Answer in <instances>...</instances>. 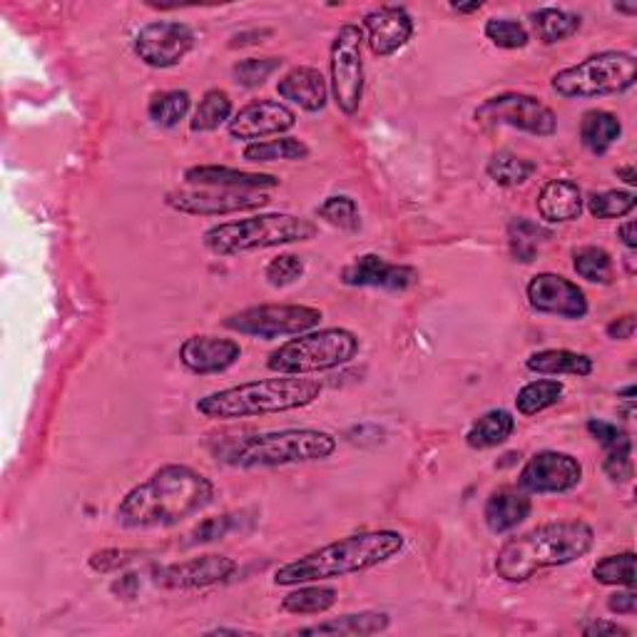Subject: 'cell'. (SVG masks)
Instances as JSON below:
<instances>
[{
	"label": "cell",
	"instance_id": "obj_1",
	"mask_svg": "<svg viewBox=\"0 0 637 637\" xmlns=\"http://www.w3.org/2000/svg\"><path fill=\"white\" fill-rule=\"evenodd\" d=\"M214 483L187 463H165L133 485L115 509V523L125 530L175 528L208 509Z\"/></svg>",
	"mask_w": 637,
	"mask_h": 637
},
{
	"label": "cell",
	"instance_id": "obj_2",
	"mask_svg": "<svg viewBox=\"0 0 637 637\" xmlns=\"http://www.w3.org/2000/svg\"><path fill=\"white\" fill-rule=\"evenodd\" d=\"M406 546V538L399 530H364L354 536L306 552L302 558L289 560L275 570V585L294 588L304 583H326V580L367 573L396 558Z\"/></svg>",
	"mask_w": 637,
	"mask_h": 637
},
{
	"label": "cell",
	"instance_id": "obj_3",
	"mask_svg": "<svg viewBox=\"0 0 637 637\" xmlns=\"http://www.w3.org/2000/svg\"><path fill=\"white\" fill-rule=\"evenodd\" d=\"M595 548V530L585 521H550L509 538L495 556V575L505 583H528L543 570L563 568Z\"/></svg>",
	"mask_w": 637,
	"mask_h": 637
},
{
	"label": "cell",
	"instance_id": "obj_4",
	"mask_svg": "<svg viewBox=\"0 0 637 637\" xmlns=\"http://www.w3.org/2000/svg\"><path fill=\"white\" fill-rule=\"evenodd\" d=\"M336 448H339V442L329 431L282 428L265 431V434L220 438L210 446V454L222 466L239 468V471H257V468L326 461L336 454Z\"/></svg>",
	"mask_w": 637,
	"mask_h": 637
},
{
	"label": "cell",
	"instance_id": "obj_5",
	"mask_svg": "<svg viewBox=\"0 0 637 637\" xmlns=\"http://www.w3.org/2000/svg\"><path fill=\"white\" fill-rule=\"evenodd\" d=\"M322 381L306 377H277L255 379L212 391L197 399L194 411L210 421H242L271 414H287L312 406L322 396Z\"/></svg>",
	"mask_w": 637,
	"mask_h": 637
},
{
	"label": "cell",
	"instance_id": "obj_6",
	"mask_svg": "<svg viewBox=\"0 0 637 637\" xmlns=\"http://www.w3.org/2000/svg\"><path fill=\"white\" fill-rule=\"evenodd\" d=\"M316 237V224L289 212L249 214L242 220L212 224L202 234V245L214 257H239L249 252L277 249L287 245H302Z\"/></svg>",
	"mask_w": 637,
	"mask_h": 637
},
{
	"label": "cell",
	"instance_id": "obj_7",
	"mask_svg": "<svg viewBox=\"0 0 637 637\" xmlns=\"http://www.w3.org/2000/svg\"><path fill=\"white\" fill-rule=\"evenodd\" d=\"M361 342L351 329L329 326L292 336L267 356V369L282 377H312L351 364L359 356Z\"/></svg>",
	"mask_w": 637,
	"mask_h": 637
},
{
	"label": "cell",
	"instance_id": "obj_8",
	"mask_svg": "<svg viewBox=\"0 0 637 637\" xmlns=\"http://www.w3.org/2000/svg\"><path fill=\"white\" fill-rule=\"evenodd\" d=\"M637 82V60L633 53L603 51L552 75L550 88L563 100H593L623 96Z\"/></svg>",
	"mask_w": 637,
	"mask_h": 637
},
{
	"label": "cell",
	"instance_id": "obj_9",
	"mask_svg": "<svg viewBox=\"0 0 637 637\" xmlns=\"http://www.w3.org/2000/svg\"><path fill=\"white\" fill-rule=\"evenodd\" d=\"M322 318V309L312 304H257L222 318V326L249 339L277 342L318 329Z\"/></svg>",
	"mask_w": 637,
	"mask_h": 637
},
{
	"label": "cell",
	"instance_id": "obj_10",
	"mask_svg": "<svg viewBox=\"0 0 637 637\" xmlns=\"http://www.w3.org/2000/svg\"><path fill=\"white\" fill-rule=\"evenodd\" d=\"M364 45L361 25L346 23L336 31L329 48V96L344 115H356L364 100Z\"/></svg>",
	"mask_w": 637,
	"mask_h": 637
},
{
	"label": "cell",
	"instance_id": "obj_11",
	"mask_svg": "<svg viewBox=\"0 0 637 637\" xmlns=\"http://www.w3.org/2000/svg\"><path fill=\"white\" fill-rule=\"evenodd\" d=\"M476 123L503 125L533 137H552L558 133V115L546 102L526 92H501L476 108Z\"/></svg>",
	"mask_w": 637,
	"mask_h": 637
},
{
	"label": "cell",
	"instance_id": "obj_12",
	"mask_svg": "<svg viewBox=\"0 0 637 637\" xmlns=\"http://www.w3.org/2000/svg\"><path fill=\"white\" fill-rule=\"evenodd\" d=\"M194 31L180 21L145 23L133 37L137 60L153 70L177 68L194 48Z\"/></svg>",
	"mask_w": 637,
	"mask_h": 637
},
{
	"label": "cell",
	"instance_id": "obj_13",
	"mask_svg": "<svg viewBox=\"0 0 637 637\" xmlns=\"http://www.w3.org/2000/svg\"><path fill=\"white\" fill-rule=\"evenodd\" d=\"M583 483V463L573 454L546 451L533 454L518 473V489L528 495H563Z\"/></svg>",
	"mask_w": 637,
	"mask_h": 637
},
{
	"label": "cell",
	"instance_id": "obj_14",
	"mask_svg": "<svg viewBox=\"0 0 637 637\" xmlns=\"http://www.w3.org/2000/svg\"><path fill=\"white\" fill-rule=\"evenodd\" d=\"M237 560L222 552H204V556L175 560V563L153 566L149 578L157 588L165 590H204L222 585L237 573Z\"/></svg>",
	"mask_w": 637,
	"mask_h": 637
},
{
	"label": "cell",
	"instance_id": "obj_15",
	"mask_svg": "<svg viewBox=\"0 0 637 637\" xmlns=\"http://www.w3.org/2000/svg\"><path fill=\"white\" fill-rule=\"evenodd\" d=\"M167 208L190 214V217H227V214L255 212L269 204L265 192H237L200 187V190H177L167 194Z\"/></svg>",
	"mask_w": 637,
	"mask_h": 637
},
{
	"label": "cell",
	"instance_id": "obj_16",
	"mask_svg": "<svg viewBox=\"0 0 637 637\" xmlns=\"http://www.w3.org/2000/svg\"><path fill=\"white\" fill-rule=\"evenodd\" d=\"M526 299L533 312L558 316L566 322H580L590 312L588 294L573 279H566L556 271H538L526 284Z\"/></svg>",
	"mask_w": 637,
	"mask_h": 637
},
{
	"label": "cell",
	"instance_id": "obj_17",
	"mask_svg": "<svg viewBox=\"0 0 637 637\" xmlns=\"http://www.w3.org/2000/svg\"><path fill=\"white\" fill-rule=\"evenodd\" d=\"M416 23L406 5H377L361 18V33L373 58H391L414 37Z\"/></svg>",
	"mask_w": 637,
	"mask_h": 637
},
{
	"label": "cell",
	"instance_id": "obj_18",
	"mask_svg": "<svg viewBox=\"0 0 637 637\" xmlns=\"http://www.w3.org/2000/svg\"><path fill=\"white\" fill-rule=\"evenodd\" d=\"M297 125V112L279 100H252L234 112L227 123L230 135L242 143H259L267 137H282Z\"/></svg>",
	"mask_w": 637,
	"mask_h": 637
},
{
	"label": "cell",
	"instance_id": "obj_19",
	"mask_svg": "<svg viewBox=\"0 0 637 637\" xmlns=\"http://www.w3.org/2000/svg\"><path fill=\"white\" fill-rule=\"evenodd\" d=\"M180 364L194 377H217L230 371L242 359V344L237 339L214 334L187 336L180 344Z\"/></svg>",
	"mask_w": 637,
	"mask_h": 637
},
{
	"label": "cell",
	"instance_id": "obj_20",
	"mask_svg": "<svg viewBox=\"0 0 637 637\" xmlns=\"http://www.w3.org/2000/svg\"><path fill=\"white\" fill-rule=\"evenodd\" d=\"M342 284L354 289H387L406 292L418 282V271L411 265H391L379 255H361L342 269Z\"/></svg>",
	"mask_w": 637,
	"mask_h": 637
},
{
	"label": "cell",
	"instance_id": "obj_21",
	"mask_svg": "<svg viewBox=\"0 0 637 637\" xmlns=\"http://www.w3.org/2000/svg\"><path fill=\"white\" fill-rule=\"evenodd\" d=\"M277 96L284 105H294L304 112H322L329 102V80L312 65H297L277 80Z\"/></svg>",
	"mask_w": 637,
	"mask_h": 637
},
{
	"label": "cell",
	"instance_id": "obj_22",
	"mask_svg": "<svg viewBox=\"0 0 637 637\" xmlns=\"http://www.w3.org/2000/svg\"><path fill=\"white\" fill-rule=\"evenodd\" d=\"M185 182L197 187H217V190H237V192H265L279 187V177L269 172H249L237 170L227 165H194L185 170Z\"/></svg>",
	"mask_w": 637,
	"mask_h": 637
},
{
	"label": "cell",
	"instance_id": "obj_23",
	"mask_svg": "<svg viewBox=\"0 0 637 637\" xmlns=\"http://www.w3.org/2000/svg\"><path fill=\"white\" fill-rule=\"evenodd\" d=\"M533 513V501L521 489H499L489 495L483 505V521L493 536H505L526 523Z\"/></svg>",
	"mask_w": 637,
	"mask_h": 637
},
{
	"label": "cell",
	"instance_id": "obj_24",
	"mask_svg": "<svg viewBox=\"0 0 637 637\" xmlns=\"http://www.w3.org/2000/svg\"><path fill=\"white\" fill-rule=\"evenodd\" d=\"M536 208L543 222L568 224L583 217L585 197L573 180H550L538 192Z\"/></svg>",
	"mask_w": 637,
	"mask_h": 637
},
{
	"label": "cell",
	"instance_id": "obj_25",
	"mask_svg": "<svg viewBox=\"0 0 637 637\" xmlns=\"http://www.w3.org/2000/svg\"><path fill=\"white\" fill-rule=\"evenodd\" d=\"M391 627V615L379 611H364L349 613L339 617H329V621L306 625L294 630L297 635H346V637H367L381 635Z\"/></svg>",
	"mask_w": 637,
	"mask_h": 637
},
{
	"label": "cell",
	"instance_id": "obj_26",
	"mask_svg": "<svg viewBox=\"0 0 637 637\" xmlns=\"http://www.w3.org/2000/svg\"><path fill=\"white\" fill-rule=\"evenodd\" d=\"M526 369L538 377H578L585 379L595 371L593 356L570 349H540L526 359Z\"/></svg>",
	"mask_w": 637,
	"mask_h": 637
},
{
	"label": "cell",
	"instance_id": "obj_27",
	"mask_svg": "<svg viewBox=\"0 0 637 637\" xmlns=\"http://www.w3.org/2000/svg\"><path fill=\"white\" fill-rule=\"evenodd\" d=\"M515 434V416L505 409H491L478 416L466 431V446L473 451H491L503 446Z\"/></svg>",
	"mask_w": 637,
	"mask_h": 637
},
{
	"label": "cell",
	"instance_id": "obj_28",
	"mask_svg": "<svg viewBox=\"0 0 637 637\" xmlns=\"http://www.w3.org/2000/svg\"><path fill=\"white\" fill-rule=\"evenodd\" d=\"M623 137V120L611 110H588L580 118V143L593 155H605Z\"/></svg>",
	"mask_w": 637,
	"mask_h": 637
},
{
	"label": "cell",
	"instance_id": "obj_29",
	"mask_svg": "<svg viewBox=\"0 0 637 637\" xmlns=\"http://www.w3.org/2000/svg\"><path fill=\"white\" fill-rule=\"evenodd\" d=\"M312 155V149L299 137H275V139H259V143H249L242 149V157L252 165H269V163H302Z\"/></svg>",
	"mask_w": 637,
	"mask_h": 637
},
{
	"label": "cell",
	"instance_id": "obj_30",
	"mask_svg": "<svg viewBox=\"0 0 637 637\" xmlns=\"http://www.w3.org/2000/svg\"><path fill=\"white\" fill-rule=\"evenodd\" d=\"M339 603V593L332 585H322V583H304V585H294V590L282 597V611L289 615H324L329 613L332 607Z\"/></svg>",
	"mask_w": 637,
	"mask_h": 637
},
{
	"label": "cell",
	"instance_id": "obj_31",
	"mask_svg": "<svg viewBox=\"0 0 637 637\" xmlns=\"http://www.w3.org/2000/svg\"><path fill=\"white\" fill-rule=\"evenodd\" d=\"M530 25L543 45H556L573 37L580 31V25H583V18L566 11V8L548 5L530 13Z\"/></svg>",
	"mask_w": 637,
	"mask_h": 637
},
{
	"label": "cell",
	"instance_id": "obj_32",
	"mask_svg": "<svg viewBox=\"0 0 637 637\" xmlns=\"http://www.w3.org/2000/svg\"><path fill=\"white\" fill-rule=\"evenodd\" d=\"M552 237L550 230L543 227L540 222L528 217H513L509 222V249L511 257L521 265H530L538 259L540 247Z\"/></svg>",
	"mask_w": 637,
	"mask_h": 637
},
{
	"label": "cell",
	"instance_id": "obj_33",
	"mask_svg": "<svg viewBox=\"0 0 637 637\" xmlns=\"http://www.w3.org/2000/svg\"><path fill=\"white\" fill-rule=\"evenodd\" d=\"M234 115V102L227 90L212 88L202 96V100L197 102V108L192 112L190 130L192 133H214L222 125H227Z\"/></svg>",
	"mask_w": 637,
	"mask_h": 637
},
{
	"label": "cell",
	"instance_id": "obj_34",
	"mask_svg": "<svg viewBox=\"0 0 637 637\" xmlns=\"http://www.w3.org/2000/svg\"><path fill=\"white\" fill-rule=\"evenodd\" d=\"M566 393V383L558 379H533L515 393V411L521 416H538L543 411L560 404Z\"/></svg>",
	"mask_w": 637,
	"mask_h": 637
},
{
	"label": "cell",
	"instance_id": "obj_35",
	"mask_svg": "<svg viewBox=\"0 0 637 637\" xmlns=\"http://www.w3.org/2000/svg\"><path fill=\"white\" fill-rule=\"evenodd\" d=\"M192 110V96L187 90H163L155 92L147 102V118L155 127L172 130L187 120Z\"/></svg>",
	"mask_w": 637,
	"mask_h": 637
},
{
	"label": "cell",
	"instance_id": "obj_36",
	"mask_svg": "<svg viewBox=\"0 0 637 637\" xmlns=\"http://www.w3.org/2000/svg\"><path fill=\"white\" fill-rule=\"evenodd\" d=\"M538 165L533 163L528 157H521L511 153V149H501V153H495L489 165H485V175H489V180L499 187H518V185H526L533 175H536Z\"/></svg>",
	"mask_w": 637,
	"mask_h": 637
},
{
	"label": "cell",
	"instance_id": "obj_37",
	"mask_svg": "<svg viewBox=\"0 0 637 637\" xmlns=\"http://www.w3.org/2000/svg\"><path fill=\"white\" fill-rule=\"evenodd\" d=\"M573 269L580 279L590 284H613L615 261L611 252L595 245L573 249Z\"/></svg>",
	"mask_w": 637,
	"mask_h": 637
},
{
	"label": "cell",
	"instance_id": "obj_38",
	"mask_svg": "<svg viewBox=\"0 0 637 637\" xmlns=\"http://www.w3.org/2000/svg\"><path fill=\"white\" fill-rule=\"evenodd\" d=\"M635 550H623L605 556L593 566L595 583L611 588H635Z\"/></svg>",
	"mask_w": 637,
	"mask_h": 637
},
{
	"label": "cell",
	"instance_id": "obj_39",
	"mask_svg": "<svg viewBox=\"0 0 637 637\" xmlns=\"http://www.w3.org/2000/svg\"><path fill=\"white\" fill-rule=\"evenodd\" d=\"M637 208V197L635 192L627 190H605V192H593L588 194L585 210L590 212V217L595 220H623L627 214H633Z\"/></svg>",
	"mask_w": 637,
	"mask_h": 637
},
{
	"label": "cell",
	"instance_id": "obj_40",
	"mask_svg": "<svg viewBox=\"0 0 637 637\" xmlns=\"http://www.w3.org/2000/svg\"><path fill=\"white\" fill-rule=\"evenodd\" d=\"M316 217L344 232H356L361 227L359 204H356V200L349 194L326 197V200L316 208Z\"/></svg>",
	"mask_w": 637,
	"mask_h": 637
},
{
	"label": "cell",
	"instance_id": "obj_41",
	"mask_svg": "<svg viewBox=\"0 0 637 637\" xmlns=\"http://www.w3.org/2000/svg\"><path fill=\"white\" fill-rule=\"evenodd\" d=\"M284 58H277V55H269V58H245L232 65V78L239 88L255 90L261 88L271 78V75L282 70Z\"/></svg>",
	"mask_w": 637,
	"mask_h": 637
},
{
	"label": "cell",
	"instance_id": "obj_42",
	"mask_svg": "<svg viewBox=\"0 0 637 637\" xmlns=\"http://www.w3.org/2000/svg\"><path fill=\"white\" fill-rule=\"evenodd\" d=\"M483 35L501 51H523L530 43L528 27L513 18H491L483 25Z\"/></svg>",
	"mask_w": 637,
	"mask_h": 637
},
{
	"label": "cell",
	"instance_id": "obj_43",
	"mask_svg": "<svg viewBox=\"0 0 637 637\" xmlns=\"http://www.w3.org/2000/svg\"><path fill=\"white\" fill-rule=\"evenodd\" d=\"M239 528H242V515H234V513L212 515V518H204L202 523H197V526L190 530V536H187L185 546H208V543L224 540Z\"/></svg>",
	"mask_w": 637,
	"mask_h": 637
},
{
	"label": "cell",
	"instance_id": "obj_44",
	"mask_svg": "<svg viewBox=\"0 0 637 637\" xmlns=\"http://www.w3.org/2000/svg\"><path fill=\"white\" fill-rule=\"evenodd\" d=\"M304 271H306V265H304L302 257L294 255V252H282V255H277L275 259L267 261L265 279H267L269 287L287 289V287L297 284L299 279L304 277Z\"/></svg>",
	"mask_w": 637,
	"mask_h": 637
},
{
	"label": "cell",
	"instance_id": "obj_45",
	"mask_svg": "<svg viewBox=\"0 0 637 637\" xmlns=\"http://www.w3.org/2000/svg\"><path fill=\"white\" fill-rule=\"evenodd\" d=\"M143 556L139 550H127V548H102L96 550L92 556L88 558V566L92 573H102V575H110V573H120V570H125L130 563H135V560Z\"/></svg>",
	"mask_w": 637,
	"mask_h": 637
},
{
	"label": "cell",
	"instance_id": "obj_46",
	"mask_svg": "<svg viewBox=\"0 0 637 637\" xmlns=\"http://www.w3.org/2000/svg\"><path fill=\"white\" fill-rule=\"evenodd\" d=\"M603 473L611 478L613 483H627L633 478V442L617 444L613 448H605L603 458Z\"/></svg>",
	"mask_w": 637,
	"mask_h": 637
},
{
	"label": "cell",
	"instance_id": "obj_47",
	"mask_svg": "<svg viewBox=\"0 0 637 637\" xmlns=\"http://www.w3.org/2000/svg\"><path fill=\"white\" fill-rule=\"evenodd\" d=\"M585 428H588V434L593 436L603 448H613V446L623 444V442H627V438H630L627 436V431L611 424V421H601V418H590Z\"/></svg>",
	"mask_w": 637,
	"mask_h": 637
},
{
	"label": "cell",
	"instance_id": "obj_48",
	"mask_svg": "<svg viewBox=\"0 0 637 637\" xmlns=\"http://www.w3.org/2000/svg\"><path fill=\"white\" fill-rule=\"evenodd\" d=\"M607 611L613 615H637V593L635 588L617 590L611 597H607Z\"/></svg>",
	"mask_w": 637,
	"mask_h": 637
},
{
	"label": "cell",
	"instance_id": "obj_49",
	"mask_svg": "<svg viewBox=\"0 0 637 637\" xmlns=\"http://www.w3.org/2000/svg\"><path fill=\"white\" fill-rule=\"evenodd\" d=\"M635 329H637L635 314H623L605 326V334H607V339H613V342H630L635 336Z\"/></svg>",
	"mask_w": 637,
	"mask_h": 637
},
{
	"label": "cell",
	"instance_id": "obj_50",
	"mask_svg": "<svg viewBox=\"0 0 637 637\" xmlns=\"http://www.w3.org/2000/svg\"><path fill=\"white\" fill-rule=\"evenodd\" d=\"M139 590V575L137 573H123L120 578L112 580L110 593L123 597V601H133Z\"/></svg>",
	"mask_w": 637,
	"mask_h": 637
},
{
	"label": "cell",
	"instance_id": "obj_51",
	"mask_svg": "<svg viewBox=\"0 0 637 637\" xmlns=\"http://www.w3.org/2000/svg\"><path fill=\"white\" fill-rule=\"evenodd\" d=\"M583 635L585 637H603V635H621V637H627L630 635V630L623 625H617V623H611V621H593V623H588L583 627Z\"/></svg>",
	"mask_w": 637,
	"mask_h": 637
},
{
	"label": "cell",
	"instance_id": "obj_52",
	"mask_svg": "<svg viewBox=\"0 0 637 637\" xmlns=\"http://www.w3.org/2000/svg\"><path fill=\"white\" fill-rule=\"evenodd\" d=\"M617 239L623 242L627 249H637V227H635V220H625L621 227H617Z\"/></svg>",
	"mask_w": 637,
	"mask_h": 637
},
{
	"label": "cell",
	"instance_id": "obj_53",
	"mask_svg": "<svg viewBox=\"0 0 637 637\" xmlns=\"http://www.w3.org/2000/svg\"><path fill=\"white\" fill-rule=\"evenodd\" d=\"M269 35V31H252V33H239L232 37V48H245V45H257L255 41L261 43V37Z\"/></svg>",
	"mask_w": 637,
	"mask_h": 637
},
{
	"label": "cell",
	"instance_id": "obj_54",
	"mask_svg": "<svg viewBox=\"0 0 637 637\" xmlns=\"http://www.w3.org/2000/svg\"><path fill=\"white\" fill-rule=\"evenodd\" d=\"M615 175L621 177V180L625 182V185H630V187H635L637 185V170L633 165H625V167H617L615 170Z\"/></svg>",
	"mask_w": 637,
	"mask_h": 637
},
{
	"label": "cell",
	"instance_id": "obj_55",
	"mask_svg": "<svg viewBox=\"0 0 637 637\" xmlns=\"http://www.w3.org/2000/svg\"><path fill=\"white\" fill-rule=\"evenodd\" d=\"M208 635H252L249 630H242V627H212Z\"/></svg>",
	"mask_w": 637,
	"mask_h": 637
},
{
	"label": "cell",
	"instance_id": "obj_56",
	"mask_svg": "<svg viewBox=\"0 0 637 637\" xmlns=\"http://www.w3.org/2000/svg\"><path fill=\"white\" fill-rule=\"evenodd\" d=\"M483 8V3H471V5H451L454 13H461V15H471L478 13Z\"/></svg>",
	"mask_w": 637,
	"mask_h": 637
},
{
	"label": "cell",
	"instance_id": "obj_57",
	"mask_svg": "<svg viewBox=\"0 0 637 637\" xmlns=\"http://www.w3.org/2000/svg\"><path fill=\"white\" fill-rule=\"evenodd\" d=\"M617 13H625V15H637V8L635 5H623V3H615L613 5Z\"/></svg>",
	"mask_w": 637,
	"mask_h": 637
}]
</instances>
